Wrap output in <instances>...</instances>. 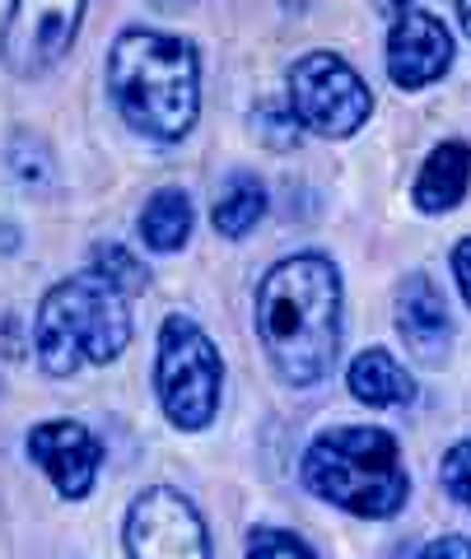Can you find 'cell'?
Returning a JSON list of instances; mask_svg holds the SVG:
<instances>
[{
    "label": "cell",
    "instance_id": "1",
    "mask_svg": "<svg viewBox=\"0 0 471 559\" xmlns=\"http://www.w3.org/2000/svg\"><path fill=\"white\" fill-rule=\"evenodd\" d=\"M257 341L290 388H313L341 355V271L322 252L285 257L257 285Z\"/></svg>",
    "mask_w": 471,
    "mask_h": 559
},
{
    "label": "cell",
    "instance_id": "2",
    "mask_svg": "<svg viewBox=\"0 0 471 559\" xmlns=\"http://www.w3.org/2000/svg\"><path fill=\"white\" fill-rule=\"evenodd\" d=\"M108 94L121 121L160 145L182 140L201 112V57L178 33L121 28L108 51Z\"/></svg>",
    "mask_w": 471,
    "mask_h": 559
},
{
    "label": "cell",
    "instance_id": "3",
    "mask_svg": "<svg viewBox=\"0 0 471 559\" xmlns=\"http://www.w3.org/2000/svg\"><path fill=\"white\" fill-rule=\"evenodd\" d=\"M131 345V308L127 294L103 271H80L57 280L33 318V349L43 373L71 378L84 364H113Z\"/></svg>",
    "mask_w": 471,
    "mask_h": 559
},
{
    "label": "cell",
    "instance_id": "4",
    "mask_svg": "<svg viewBox=\"0 0 471 559\" xmlns=\"http://www.w3.org/2000/svg\"><path fill=\"white\" fill-rule=\"evenodd\" d=\"M304 485L322 503H337L351 518H397L411 495V476L401 466V448L388 429L341 425L327 429L304 452Z\"/></svg>",
    "mask_w": 471,
    "mask_h": 559
},
{
    "label": "cell",
    "instance_id": "5",
    "mask_svg": "<svg viewBox=\"0 0 471 559\" xmlns=\"http://www.w3.org/2000/svg\"><path fill=\"white\" fill-rule=\"evenodd\" d=\"M220 392L224 359L215 341L182 312H168L160 326V355H154V396H160L168 425L187 433L205 429L220 411Z\"/></svg>",
    "mask_w": 471,
    "mask_h": 559
},
{
    "label": "cell",
    "instance_id": "6",
    "mask_svg": "<svg viewBox=\"0 0 471 559\" xmlns=\"http://www.w3.org/2000/svg\"><path fill=\"white\" fill-rule=\"evenodd\" d=\"M290 108L322 140H351L374 112V94L360 80V70L337 51H308L290 66Z\"/></svg>",
    "mask_w": 471,
    "mask_h": 559
},
{
    "label": "cell",
    "instance_id": "7",
    "mask_svg": "<svg viewBox=\"0 0 471 559\" xmlns=\"http://www.w3.org/2000/svg\"><path fill=\"white\" fill-rule=\"evenodd\" d=\"M84 20V0H10L0 28V61L10 75H43L71 51Z\"/></svg>",
    "mask_w": 471,
    "mask_h": 559
},
{
    "label": "cell",
    "instance_id": "8",
    "mask_svg": "<svg viewBox=\"0 0 471 559\" xmlns=\"http://www.w3.org/2000/svg\"><path fill=\"white\" fill-rule=\"evenodd\" d=\"M127 555L131 559H211L205 522L182 489L154 485L127 509Z\"/></svg>",
    "mask_w": 471,
    "mask_h": 559
},
{
    "label": "cell",
    "instance_id": "9",
    "mask_svg": "<svg viewBox=\"0 0 471 559\" xmlns=\"http://www.w3.org/2000/svg\"><path fill=\"white\" fill-rule=\"evenodd\" d=\"M28 457L33 466L47 471V480L57 485L61 499H90L103 466V443L94 439L80 419H47V425L28 429Z\"/></svg>",
    "mask_w": 471,
    "mask_h": 559
},
{
    "label": "cell",
    "instance_id": "10",
    "mask_svg": "<svg viewBox=\"0 0 471 559\" xmlns=\"http://www.w3.org/2000/svg\"><path fill=\"white\" fill-rule=\"evenodd\" d=\"M452 66V33L444 28L439 14L429 10H407L392 20L388 33V75L397 90H425Z\"/></svg>",
    "mask_w": 471,
    "mask_h": 559
},
{
    "label": "cell",
    "instance_id": "11",
    "mask_svg": "<svg viewBox=\"0 0 471 559\" xmlns=\"http://www.w3.org/2000/svg\"><path fill=\"white\" fill-rule=\"evenodd\" d=\"M392 318H397V336L407 341V349L421 364H439L452 345V318H448V299L425 271H411L397 285L392 299Z\"/></svg>",
    "mask_w": 471,
    "mask_h": 559
},
{
    "label": "cell",
    "instance_id": "12",
    "mask_svg": "<svg viewBox=\"0 0 471 559\" xmlns=\"http://www.w3.org/2000/svg\"><path fill=\"white\" fill-rule=\"evenodd\" d=\"M467 187H471V150L462 140H444V145L429 150L411 201H415V210H425V215H448V210L462 205Z\"/></svg>",
    "mask_w": 471,
    "mask_h": 559
},
{
    "label": "cell",
    "instance_id": "13",
    "mask_svg": "<svg viewBox=\"0 0 471 559\" xmlns=\"http://www.w3.org/2000/svg\"><path fill=\"white\" fill-rule=\"evenodd\" d=\"M345 382H351V396L364 401V406L374 411H392V406H411L415 401V378L401 369L392 349H364V355H355L351 373H345Z\"/></svg>",
    "mask_w": 471,
    "mask_h": 559
},
{
    "label": "cell",
    "instance_id": "14",
    "mask_svg": "<svg viewBox=\"0 0 471 559\" xmlns=\"http://www.w3.org/2000/svg\"><path fill=\"white\" fill-rule=\"evenodd\" d=\"M141 238L150 252H178L191 238V201L182 187H160L141 210Z\"/></svg>",
    "mask_w": 471,
    "mask_h": 559
},
{
    "label": "cell",
    "instance_id": "15",
    "mask_svg": "<svg viewBox=\"0 0 471 559\" xmlns=\"http://www.w3.org/2000/svg\"><path fill=\"white\" fill-rule=\"evenodd\" d=\"M261 215H267V191H261V182L252 173H234L215 201V229L224 238H248Z\"/></svg>",
    "mask_w": 471,
    "mask_h": 559
},
{
    "label": "cell",
    "instance_id": "16",
    "mask_svg": "<svg viewBox=\"0 0 471 559\" xmlns=\"http://www.w3.org/2000/svg\"><path fill=\"white\" fill-rule=\"evenodd\" d=\"M94 271L108 275L113 285L127 294V299H131V294H145V289H150L145 261H136L127 242H98V248H94Z\"/></svg>",
    "mask_w": 471,
    "mask_h": 559
},
{
    "label": "cell",
    "instance_id": "17",
    "mask_svg": "<svg viewBox=\"0 0 471 559\" xmlns=\"http://www.w3.org/2000/svg\"><path fill=\"white\" fill-rule=\"evenodd\" d=\"M248 559H318L294 532L281 527H257L248 540Z\"/></svg>",
    "mask_w": 471,
    "mask_h": 559
},
{
    "label": "cell",
    "instance_id": "18",
    "mask_svg": "<svg viewBox=\"0 0 471 559\" xmlns=\"http://www.w3.org/2000/svg\"><path fill=\"white\" fill-rule=\"evenodd\" d=\"M444 489L471 509V439L458 443V448H448V457H444Z\"/></svg>",
    "mask_w": 471,
    "mask_h": 559
},
{
    "label": "cell",
    "instance_id": "19",
    "mask_svg": "<svg viewBox=\"0 0 471 559\" xmlns=\"http://www.w3.org/2000/svg\"><path fill=\"white\" fill-rule=\"evenodd\" d=\"M415 559H471V540L467 536H439V540H429Z\"/></svg>",
    "mask_w": 471,
    "mask_h": 559
},
{
    "label": "cell",
    "instance_id": "20",
    "mask_svg": "<svg viewBox=\"0 0 471 559\" xmlns=\"http://www.w3.org/2000/svg\"><path fill=\"white\" fill-rule=\"evenodd\" d=\"M452 275H458V289H462V299L471 304V238H462L458 248H452Z\"/></svg>",
    "mask_w": 471,
    "mask_h": 559
},
{
    "label": "cell",
    "instance_id": "21",
    "mask_svg": "<svg viewBox=\"0 0 471 559\" xmlns=\"http://www.w3.org/2000/svg\"><path fill=\"white\" fill-rule=\"evenodd\" d=\"M374 10L382 14V20H401L407 10H415V0H374Z\"/></svg>",
    "mask_w": 471,
    "mask_h": 559
},
{
    "label": "cell",
    "instance_id": "22",
    "mask_svg": "<svg viewBox=\"0 0 471 559\" xmlns=\"http://www.w3.org/2000/svg\"><path fill=\"white\" fill-rule=\"evenodd\" d=\"M458 20H462V33L471 38V0H458Z\"/></svg>",
    "mask_w": 471,
    "mask_h": 559
}]
</instances>
